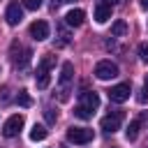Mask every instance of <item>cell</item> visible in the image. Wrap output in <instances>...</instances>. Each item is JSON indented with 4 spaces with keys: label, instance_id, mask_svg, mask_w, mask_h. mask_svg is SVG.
<instances>
[{
    "label": "cell",
    "instance_id": "cell-1",
    "mask_svg": "<svg viewBox=\"0 0 148 148\" xmlns=\"http://www.w3.org/2000/svg\"><path fill=\"white\" fill-rule=\"evenodd\" d=\"M95 76L99 81H109V79H116L118 76V65L111 62V60H99L95 65Z\"/></svg>",
    "mask_w": 148,
    "mask_h": 148
},
{
    "label": "cell",
    "instance_id": "cell-2",
    "mask_svg": "<svg viewBox=\"0 0 148 148\" xmlns=\"http://www.w3.org/2000/svg\"><path fill=\"white\" fill-rule=\"evenodd\" d=\"M51 62H53V58L51 56H46L39 65H37V74H35V83H37V88H49V81H51V74H49V67H51Z\"/></svg>",
    "mask_w": 148,
    "mask_h": 148
},
{
    "label": "cell",
    "instance_id": "cell-3",
    "mask_svg": "<svg viewBox=\"0 0 148 148\" xmlns=\"http://www.w3.org/2000/svg\"><path fill=\"white\" fill-rule=\"evenodd\" d=\"M23 130V116H9L7 120H5V125H2V134L7 136V139H12V136H18V132Z\"/></svg>",
    "mask_w": 148,
    "mask_h": 148
},
{
    "label": "cell",
    "instance_id": "cell-4",
    "mask_svg": "<svg viewBox=\"0 0 148 148\" xmlns=\"http://www.w3.org/2000/svg\"><path fill=\"white\" fill-rule=\"evenodd\" d=\"M67 141H72V143H90L92 141V130H88V127H69L67 130Z\"/></svg>",
    "mask_w": 148,
    "mask_h": 148
},
{
    "label": "cell",
    "instance_id": "cell-5",
    "mask_svg": "<svg viewBox=\"0 0 148 148\" xmlns=\"http://www.w3.org/2000/svg\"><path fill=\"white\" fill-rule=\"evenodd\" d=\"M130 92H132L130 83H118V86H113V88L109 90V99H111V102L123 104V102H127V99H130Z\"/></svg>",
    "mask_w": 148,
    "mask_h": 148
},
{
    "label": "cell",
    "instance_id": "cell-6",
    "mask_svg": "<svg viewBox=\"0 0 148 148\" xmlns=\"http://www.w3.org/2000/svg\"><path fill=\"white\" fill-rule=\"evenodd\" d=\"M120 123H123V111H111L109 116L102 118V130L113 134L116 130H120Z\"/></svg>",
    "mask_w": 148,
    "mask_h": 148
},
{
    "label": "cell",
    "instance_id": "cell-7",
    "mask_svg": "<svg viewBox=\"0 0 148 148\" xmlns=\"http://www.w3.org/2000/svg\"><path fill=\"white\" fill-rule=\"evenodd\" d=\"M72 79H74V65H72V62H62V69H60V90H62V99L67 97L65 92H67Z\"/></svg>",
    "mask_w": 148,
    "mask_h": 148
},
{
    "label": "cell",
    "instance_id": "cell-8",
    "mask_svg": "<svg viewBox=\"0 0 148 148\" xmlns=\"http://www.w3.org/2000/svg\"><path fill=\"white\" fill-rule=\"evenodd\" d=\"M5 18H7L9 25H18V23L23 21V7H21L18 2H12V5L7 7V12H5Z\"/></svg>",
    "mask_w": 148,
    "mask_h": 148
},
{
    "label": "cell",
    "instance_id": "cell-9",
    "mask_svg": "<svg viewBox=\"0 0 148 148\" xmlns=\"http://www.w3.org/2000/svg\"><path fill=\"white\" fill-rule=\"evenodd\" d=\"M30 35H32V39H37V42H44V39L49 37V23H46V21H35V23L30 25Z\"/></svg>",
    "mask_w": 148,
    "mask_h": 148
},
{
    "label": "cell",
    "instance_id": "cell-10",
    "mask_svg": "<svg viewBox=\"0 0 148 148\" xmlns=\"http://www.w3.org/2000/svg\"><path fill=\"white\" fill-rule=\"evenodd\" d=\"M83 18H86V12H83V9H69V12L65 14V25L79 28V25L83 23Z\"/></svg>",
    "mask_w": 148,
    "mask_h": 148
},
{
    "label": "cell",
    "instance_id": "cell-11",
    "mask_svg": "<svg viewBox=\"0 0 148 148\" xmlns=\"http://www.w3.org/2000/svg\"><path fill=\"white\" fill-rule=\"evenodd\" d=\"M81 104H83L86 109L95 111V109L99 106V95H97L95 90H83V92H81Z\"/></svg>",
    "mask_w": 148,
    "mask_h": 148
},
{
    "label": "cell",
    "instance_id": "cell-12",
    "mask_svg": "<svg viewBox=\"0 0 148 148\" xmlns=\"http://www.w3.org/2000/svg\"><path fill=\"white\" fill-rule=\"evenodd\" d=\"M109 18H111V5L97 2V5H95V21H97V23H106Z\"/></svg>",
    "mask_w": 148,
    "mask_h": 148
},
{
    "label": "cell",
    "instance_id": "cell-13",
    "mask_svg": "<svg viewBox=\"0 0 148 148\" xmlns=\"http://www.w3.org/2000/svg\"><path fill=\"white\" fill-rule=\"evenodd\" d=\"M46 127L44 125H32V130H30V141H44L46 139Z\"/></svg>",
    "mask_w": 148,
    "mask_h": 148
},
{
    "label": "cell",
    "instance_id": "cell-14",
    "mask_svg": "<svg viewBox=\"0 0 148 148\" xmlns=\"http://www.w3.org/2000/svg\"><path fill=\"white\" fill-rule=\"evenodd\" d=\"M125 32H127V23H125L123 18L113 21V25H111V35H113V37H123Z\"/></svg>",
    "mask_w": 148,
    "mask_h": 148
},
{
    "label": "cell",
    "instance_id": "cell-15",
    "mask_svg": "<svg viewBox=\"0 0 148 148\" xmlns=\"http://www.w3.org/2000/svg\"><path fill=\"white\" fill-rule=\"evenodd\" d=\"M125 136H127V141H134V139L139 136V120H132V123L127 125V130H125Z\"/></svg>",
    "mask_w": 148,
    "mask_h": 148
},
{
    "label": "cell",
    "instance_id": "cell-16",
    "mask_svg": "<svg viewBox=\"0 0 148 148\" xmlns=\"http://www.w3.org/2000/svg\"><path fill=\"white\" fill-rule=\"evenodd\" d=\"M92 113H95V111L86 109L83 104H79V106L74 109V116H76V118H81V120H88V118H92Z\"/></svg>",
    "mask_w": 148,
    "mask_h": 148
},
{
    "label": "cell",
    "instance_id": "cell-17",
    "mask_svg": "<svg viewBox=\"0 0 148 148\" xmlns=\"http://www.w3.org/2000/svg\"><path fill=\"white\" fill-rule=\"evenodd\" d=\"M16 102H18L21 106H30V104H32V99H30V95H28L25 90H21V92L16 95Z\"/></svg>",
    "mask_w": 148,
    "mask_h": 148
},
{
    "label": "cell",
    "instance_id": "cell-18",
    "mask_svg": "<svg viewBox=\"0 0 148 148\" xmlns=\"http://www.w3.org/2000/svg\"><path fill=\"white\" fill-rule=\"evenodd\" d=\"M139 58H141L143 62H148V42H141V44H139Z\"/></svg>",
    "mask_w": 148,
    "mask_h": 148
},
{
    "label": "cell",
    "instance_id": "cell-19",
    "mask_svg": "<svg viewBox=\"0 0 148 148\" xmlns=\"http://www.w3.org/2000/svg\"><path fill=\"white\" fill-rule=\"evenodd\" d=\"M42 0H23V9H39Z\"/></svg>",
    "mask_w": 148,
    "mask_h": 148
},
{
    "label": "cell",
    "instance_id": "cell-20",
    "mask_svg": "<svg viewBox=\"0 0 148 148\" xmlns=\"http://www.w3.org/2000/svg\"><path fill=\"white\" fill-rule=\"evenodd\" d=\"M44 116H46V120H49V123H56V118H58V113H56L53 109H46V111H44Z\"/></svg>",
    "mask_w": 148,
    "mask_h": 148
},
{
    "label": "cell",
    "instance_id": "cell-21",
    "mask_svg": "<svg viewBox=\"0 0 148 148\" xmlns=\"http://www.w3.org/2000/svg\"><path fill=\"white\" fill-rule=\"evenodd\" d=\"M136 99H139V102H141V104H143V102H146V99H148V95H146V90H141V92H139V95H136Z\"/></svg>",
    "mask_w": 148,
    "mask_h": 148
},
{
    "label": "cell",
    "instance_id": "cell-22",
    "mask_svg": "<svg viewBox=\"0 0 148 148\" xmlns=\"http://www.w3.org/2000/svg\"><path fill=\"white\" fill-rule=\"evenodd\" d=\"M0 99H2V102L7 99V88H2V90H0Z\"/></svg>",
    "mask_w": 148,
    "mask_h": 148
},
{
    "label": "cell",
    "instance_id": "cell-23",
    "mask_svg": "<svg viewBox=\"0 0 148 148\" xmlns=\"http://www.w3.org/2000/svg\"><path fill=\"white\" fill-rule=\"evenodd\" d=\"M139 5H141L143 9H148V0H139Z\"/></svg>",
    "mask_w": 148,
    "mask_h": 148
},
{
    "label": "cell",
    "instance_id": "cell-24",
    "mask_svg": "<svg viewBox=\"0 0 148 148\" xmlns=\"http://www.w3.org/2000/svg\"><path fill=\"white\" fill-rule=\"evenodd\" d=\"M143 90L148 92V74H146V81H143Z\"/></svg>",
    "mask_w": 148,
    "mask_h": 148
},
{
    "label": "cell",
    "instance_id": "cell-25",
    "mask_svg": "<svg viewBox=\"0 0 148 148\" xmlns=\"http://www.w3.org/2000/svg\"><path fill=\"white\" fill-rule=\"evenodd\" d=\"M116 2H118V0H106V5H116Z\"/></svg>",
    "mask_w": 148,
    "mask_h": 148
},
{
    "label": "cell",
    "instance_id": "cell-26",
    "mask_svg": "<svg viewBox=\"0 0 148 148\" xmlns=\"http://www.w3.org/2000/svg\"><path fill=\"white\" fill-rule=\"evenodd\" d=\"M56 2H74V0H56Z\"/></svg>",
    "mask_w": 148,
    "mask_h": 148
}]
</instances>
